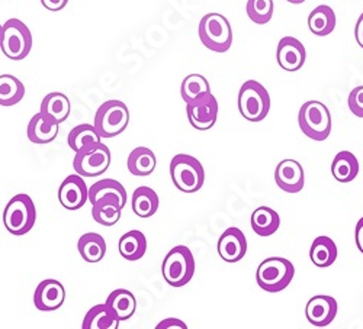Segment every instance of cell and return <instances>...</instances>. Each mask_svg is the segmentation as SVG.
<instances>
[{"mask_svg":"<svg viewBox=\"0 0 363 329\" xmlns=\"http://www.w3.org/2000/svg\"><path fill=\"white\" fill-rule=\"evenodd\" d=\"M295 276L294 264L281 257H270L260 262L256 282L259 287L267 293H279L285 290Z\"/></svg>","mask_w":363,"mask_h":329,"instance_id":"6da1fadb","label":"cell"},{"mask_svg":"<svg viewBox=\"0 0 363 329\" xmlns=\"http://www.w3.org/2000/svg\"><path fill=\"white\" fill-rule=\"evenodd\" d=\"M35 221V203L28 195H16L8 202L4 211V225L9 233L22 236L34 228Z\"/></svg>","mask_w":363,"mask_h":329,"instance_id":"7a4b0ae2","label":"cell"},{"mask_svg":"<svg viewBox=\"0 0 363 329\" xmlns=\"http://www.w3.org/2000/svg\"><path fill=\"white\" fill-rule=\"evenodd\" d=\"M195 268L196 265L192 251L186 246H177L166 254L162 273L172 287H184L192 280Z\"/></svg>","mask_w":363,"mask_h":329,"instance_id":"3957f363","label":"cell"},{"mask_svg":"<svg viewBox=\"0 0 363 329\" xmlns=\"http://www.w3.org/2000/svg\"><path fill=\"white\" fill-rule=\"evenodd\" d=\"M170 177L180 192L195 193L203 186L205 170L198 158L188 154H177L170 161Z\"/></svg>","mask_w":363,"mask_h":329,"instance_id":"277c9868","label":"cell"},{"mask_svg":"<svg viewBox=\"0 0 363 329\" xmlns=\"http://www.w3.org/2000/svg\"><path fill=\"white\" fill-rule=\"evenodd\" d=\"M238 110L249 122H262L270 110V96L266 87L256 80H247L240 87Z\"/></svg>","mask_w":363,"mask_h":329,"instance_id":"5b68a950","label":"cell"},{"mask_svg":"<svg viewBox=\"0 0 363 329\" xmlns=\"http://www.w3.org/2000/svg\"><path fill=\"white\" fill-rule=\"evenodd\" d=\"M298 125L302 134L310 139L325 141L331 134V115L328 108L318 100L306 102L299 109Z\"/></svg>","mask_w":363,"mask_h":329,"instance_id":"8992f818","label":"cell"},{"mask_svg":"<svg viewBox=\"0 0 363 329\" xmlns=\"http://www.w3.org/2000/svg\"><path fill=\"white\" fill-rule=\"evenodd\" d=\"M201 42L214 52H227L233 45V29L228 19L220 13L205 15L198 28Z\"/></svg>","mask_w":363,"mask_h":329,"instance_id":"52a82bcc","label":"cell"},{"mask_svg":"<svg viewBox=\"0 0 363 329\" xmlns=\"http://www.w3.org/2000/svg\"><path fill=\"white\" fill-rule=\"evenodd\" d=\"M0 50L12 62H21L33 50V34L29 28L16 18L8 19L2 25V42Z\"/></svg>","mask_w":363,"mask_h":329,"instance_id":"ba28073f","label":"cell"},{"mask_svg":"<svg viewBox=\"0 0 363 329\" xmlns=\"http://www.w3.org/2000/svg\"><path fill=\"white\" fill-rule=\"evenodd\" d=\"M130 124L128 106L121 100H106L95 115L94 127L101 138H115L123 134Z\"/></svg>","mask_w":363,"mask_h":329,"instance_id":"9c48e42d","label":"cell"},{"mask_svg":"<svg viewBox=\"0 0 363 329\" xmlns=\"http://www.w3.org/2000/svg\"><path fill=\"white\" fill-rule=\"evenodd\" d=\"M111 158V151L105 144L92 142L76 153L73 168L82 177H98L109 168Z\"/></svg>","mask_w":363,"mask_h":329,"instance_id":"30bf717a","label":"cell"},{"mask_svg":"<svg viewBox=\"0 0 363 329\" xmlns=\"http://www.w3.org/2000/svg\"><path fill=\"white\" fill-rule=\"evenodd\" d=\"M218 102L213 93L186 103V115L191 125L198 131L213 128L218 119Z\"/></svg>","mask_w":363,"mask_h":329,"instance_id":"8fae6325","label":"cell"},{"mask_svg":"<svg viewBox=\"0 0 363 329\" xmlns=\"http://www.w3.org/2000/svg\"><path fill=\"white\" fill-rule=\"evenodd\" d=\"M66 301V289L58 280H43L34 293V305L41 312H54L63 306Z\"/></svg>","mask_w":363,"mask_h":329,"instance_id":"7c38bea8","label":"cell"},{"mask_svg":"<svg viewBox=\"0 0 363 329\" xmlns=\"http://www.w3.org/2000/svg\"><path fill=\"white\" fill-rule=\"evenodd\" d=\"M89 189L79 174H72L65 178L58 187V200L67 211H77L89 200Z\"/></svg>","mask_w":363,"mask_h":329,"instance_id":"4fadbf2b","label":"cell"},{"mask_svg":"<svg viewBox=\"0 0 363 329\" xmlns=\"http://www.w3.org/2000/svg\"><path fill=\"white\" fill-rule=\"evenodd\" d=\"M337 312H339V305L336 299L325 294H318L311 297L306 308L307 321L317 328L328 326L337 316Z\"/></svg>","mask_w":363,"mask_h":329,"instance_id":"5bb4252c","label":"cell"},{"mask_svg":"<svg viewBox=\"0 0 363 329\" xmlns=\"http://www.w3.org/2000/svg\"><path fill=\"white\" fill-rule=\"evenodd\" d=\"M277 59L285 71H298L306 64L307 51L302 42L294 37H284L277 50Z\"/></svg>","mask_w":363,"mask_h":329,"instance_id":"9a60e30c","label":"cell"},{"mask_svg":"<svg viewBox=\"0 0 363 329\" xmlns=\"http://www.w3.org/2000/svg\"><path fill=\"white\" fill-rule=\"evenodd\" d=\"M247 253L245 232L235 226L225 229L218 239V254L227 262H238Z\"/></svg>","mask_w":363,"mask_h":329,"instance_id":"2e32d148","label":"cell"},{"mask_svg":"<svg viewBox=\"0 0 363 329\" xmlns=\"http://www.w3.org/2000/svg\"><path fill=\"white\" fill-rule=\"evenodd\" d=\"M275 182L286 193H299L306 185L304 168L295 160H284L277 166Z\"/></svg>","mask_w":363,"mask_h":329,"instance_id":"e0dca14e","label":"cell"},{"mask_svg":"<svg viewBox=\"0 0 363 329\" xmlns=\"http://www.w3.org/2000/svg\"><path fill=\"white\" fill-rule=\"evenodd\" d=\"M58 129H60L58 124L50 121L48 117H45L40 112V113L34 115L31 117V121H29L26 135H28V139L33 144L44 145V144L52 142L57 138Z\"/></svg>","mask_w":363,"mask_h":329,"instance_id":"ac0fdd59","label":"cell"},{"mask_svg":"<svg viewBox=\"0 0 363 329\" xmlns=\"http://www.w3.org/2000/svg\"><path fill=\"white\" fill-rule=\"evenodd\" d=\"M89 202L95 203L99 199H113L119 203L121 207H125L127 204V190L119 182L113 178H104L94 183L89 187Z\"/></svg>","mask_w":363,"mask_h":329,"instance_id":"d6986e66","label":"cell"},{"mask_svg":"<svg viewBox=\"0 0 363 329\" xmlns=\"http://www.w3.org/2000/svg\"><path fill=\"white\" fill-rule=\"evenodd\" d=\"M70 110H72V105H70L69 98L65 93H60V92L48 93L43 99L41 109H40V112L45 117H48L50 121H52L58 125L67 121Z\"/></svg>","mask_w":363,"mask_h":329,"instance_id":"ffe728a7","label":"cell"},{"mask_svg":"<svg viewBox=\"0 0 363 329\" xmlns=\"http://www.w3.org/2000/svg\"><path fill=\"white\" fill-rule=\"evenodd\" d=\"M119 319L113 313V311L106 305H95L90 308L86 313L82 328L83 329H118L119 328Z\"/></svg>","mask_w":363,"mask_h":329,"instance_id":"44dd1931","label":"cell"},{"mask_svg":"<svg viewBox=\"0 0 363 329\" xmlns=\"http://www.w3.org/2000/svg\"><path fill=\"white\" fill-rule=\"evenodd\" d=\"M77 250L86 262H99L106 254V243L102 235L87 232L82 235L77 241Z\"/></svg>","mask_w":363,"mask_h":329,"instance_id":"7402d4cb","label":"cell"},{"mask_svg":"<svg viewBox=\"0 0 363 329\" xmlns=\"http://www.w3.org/2000/svg\"><path fill=\"white\" fill-rule=\"evenodd\" d=\"M105 304L113 311V313L118 316L121 322L128 321L135 313V309H137V299L127 289L113 290L108 296Z\"/></svg>","mask_w":363,"mask_h":329,"instance_id":"603a6c76","label":"cell"},{"mask_svg":"<svg viewBox=\"0 0 363 329\" xmlns=\"http://www.w3.org/2000/svg\"><path fill=\"white\" fill-rule=\"evenodd\" d=\"M119 254L128 261H137L144 257L147 251V238L141 231L133 229L124 233L118 244Z\"/></svg>","mask_w":363,"mask_h":329,"instance_id":"cb8c5ba5","label":"cell"},{"mask_svg":"<svg viewBox=\"0 0 363 329\" xmlns=\"http://www.w3.org/2000/svg\"><path fill=\"white\" fill-rule=\"evenodd\" d=\"M360 170L359 161L350 151H340L333 160L331 174L339 183H350L357 177Z\"/></svg>","mask_w":363,"mask_h":329,"instance_id":"d4e9b609","label":"cell"},{"mask_svg":"<svg viewBox=\"0 0 363 329\" xmlns=\"http://www.w3.org/2000/svg\"><path fill=\"white\" fill-rule=\"evenodd\" d=\"M159 203H160L159 196L151 187L141 186L135 189L133 193V200H131L133 211L137 217L143 219L153 217L157 212Z\"/></svg>","mask_w":363,"mask_h":329,"instance_id":"484cf974","label":"cell"},{"mask_svg":"<svg viewBox=\"0 0 363 329\" xmlns=\"http://www.w3.org/2000/svg\"><path fill=\"white\" fill-rule=\"evenodd\" d=\"M252 229L259 236H270L274 235L281 226V218L277 211L267 206H260L252 214L250 218Z\"/></svg>","mask_w":363,"mask_h":329,"instance_id":"4316f807","label":"cell"},{"mask_svg":"<svg viewBox=\"0 0 363 329\" xmlns=\"http://www.w3.org/2000/svg\"><path fill=\"white\" fill-rule=\"evenodd\" d=\"M337 18L335 11L327 5L317 6L308 16L310 31L317 37H327L335 31Z\"/></svg>","mask_w":363,"mask_h":329,"instance_id":"83f0119b","label":"cell"},{"mask_svg":"<svg viewBox=\"0 0 363 329\" xmlns=\"http://www.w3.org/2000/svg\"><path fill=\"white\" fill-rule=\"evenodd\" d=\"M337 254L339 251H337L336 243L325 235L317 236L310 248L311 261L314 262V265L321 268L335 264V261L337 260Z\"/></svg>","mask_w":363,"mask_h":329,"instance_id":"f1b7e54d","label":"cell"},{"mask_svg":"<svg viewBox=\"0 0 363 329\" xmlns=\"http://www.w3.org/2000/svg\"><path fill=\"white\" fill-rule=\"evenodd\" d=\"M156 154L147 146H137L128 156L127 167L133 175H150L156 170Z\"/></svg>","mask_w":363,"mask_h":329,"instance_id":"f546056e","label":"cell"},{"mask_svg":"<svg viewBox=\"0 0 363 329\" xmlns=\"http://www.w3.org/2000/svg\"><path fill=\"white\" fill-rule=\"evenodd\" d=\"M25 96V86L23 83L12 76L2 74L0 76V106H15Z\"/></svg>","mask_w":363,"mask_h":329,"instance_id":"4dcf8cb0","label":"cell"},{"mask_svg":"<svg viewBox=\"0 0 363 329\" xmlns=\"http://www.w3.org/2000/svg\"><path fill=\"white\" fill-rule=\"evenodd\" d=\"M123 207L113 199H99L92 203V217L95 222L104 226H113L119 222Z\"/></svg>","mask_w":363,"mask_h":329,"instance_id":"1f68e13d","label":"cell"},{"mask_svg":"<svg viewBox=\"0 0 363 329\" xmlns=\"http://www.w3.org/2000/svg\"><path fill=\"white\" fill-rule=\"evenodd\" d=\"M208 93H211L209 83L201 74H189L188 77H185L184 81H182L180 95L185 103L201 99Z\"/></svg>","mask_w":363,"mask_h":329,"instance_id":"d6a6232c","label":"cell"},{"mask_svg":"<svg viewBox=\"0 0 363 329\" xmlns=\"http://www.w3.org/2000/svg\"><path fill=\"white\" fill-rule=\"evenodd\" d=\"M102 138L98 134V131L95 129L94 125L90 124H82L74 127L69 137H67V144L69 146L73 149V151H79L83 146L92 144V142H99Z\"/></svg>","mask_w":363,"mask_h":329,"instance_id":"836d02e7","label":"cell"},{"mask_svg":"<svg viewBox=\"0 0 363 329\" xmlns=\"http://www.w3.org/2000/svg\"><path fill=\"white\" fill-rule=\"evenodd\" d=\"M246 12L252 22L264 25L274 16V0H249Z\"/></svg>","mask_w":363,"mask_h":329,"instance_id":"e575fe53","label":"cell"},{"mask_svg":"<svg viewBox=\"0 0 363 329\" xmlns=\"http://www.w3.org/2000/svg\"><path fill=\"white\" fill-rule=\"evenodd\" d=\"M347 105L354 116L363 117V86H357L353 88L349 95Z\"/></svg>","mask_w":363,"mask_h":329,"instance_id":"d590c367","label":"cell"},{"mask_svg":"<svg viewBox=\"0 0 363 329\" xmlns=\"http://www.w3.org/2000/svg\"><path fill=\"white\" fill-rule=\"evenodd\" d=\"M69 4V0H41V5L50 12L63 11Z\"/></svg>","mask_w":363,"mask_h":329,"instance_id":"8d00e7d4","label":"cell"},{"mask_svg":"<svg viewBox=\"0 0 363 329\" xmlns=\"http://www.w3.org/2000/svg\"><path fill=\"white\" fill-rule=\"evenodd\" d=\"M172 328H179V329H188L186 323L182 322L180 319H174V318H169V319H164L162 321L156 329H172Z\"/></svg>","mask_w":363,"mask_h":329,"instance_id":"74e56055","label":"cell"},{"mask_svg":"<svg viewBox=\"0 0 363 329\" xmlns=\"http://www.w3.org/2000/svg\"><path fill=\"white\" fill-rule=\"evenodd\" d=\"M354 238H356V246L359 248V251L363 254V218H360L356 224V229H354Z\"/></svg>","mask_w":363,"mask_h":329,"instance_id":"f35d334b","label":"cell"},{"mask_svg":"<svg viewBox=\"0 0 363 329\" xmlns=\"http://www.w3.org/2000/svg\"><path fill=\"white\" fill-rule=\"evenodd\" d=\"M354 37H356V42L360 45V48H363V13L359 16V19L356 22Z\"/></svg>","mask_w":363,"mask_h":329,"instance_id":"ab89813d","label":"cell"},{"mask_svg":"<svg viewBox=\"0 0 363 329\" xmlns=\"http://www.w3.org/2000/svg\"><path fill=\"white\" fill-rule=\"evenodd\" d=\"M286 2H289L292 5H301V4H304L306 0H286Z\"/></svg>","mask_w":363,"mask_h":329,"instance_id":"60d3db41","label":"cell"},{"mask_svg":"<svg viewBox=\"0 0 363 329\" xmlns=\"http://www.w3.org/2000/svg\"><path fill=\"white\" fill-rule=\"evenodd\" d=\"M0 42H2V25H0Z\"/></svg>","mask_w":363,"mask_h":329,"instance_id":"b9f144b4","label":"cell"}]
</instances>
